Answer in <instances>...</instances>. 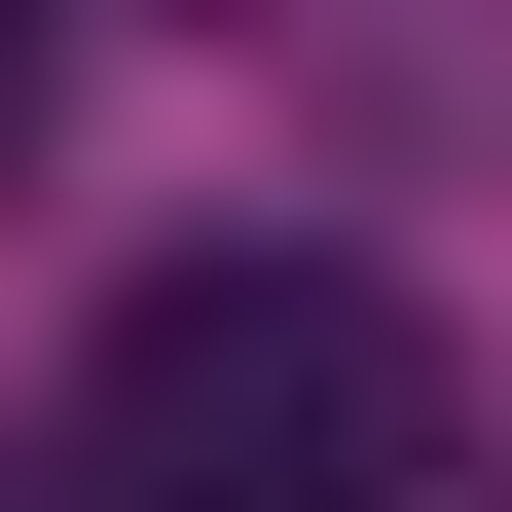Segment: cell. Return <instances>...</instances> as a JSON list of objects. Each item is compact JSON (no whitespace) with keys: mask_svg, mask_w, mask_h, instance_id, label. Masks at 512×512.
I'll list each match as a JSON object with an SVG mask.
<instances>
[{"mask_svg":"<svg viewBox=\"0 0 512 512\" xmlns=\"http://www.w3.org/2000/svg\"><path fill=\"white\" fill-rule=\"evenodd\" d=\"M439 476V330L366 256H147L74 366V512H403Z\"/></svg>","mask_w":512,"mask_h":512,"instance_id":"obj_1","label":"cell"},{"mask_svg":"<svg viewBox=\"0 0 512 512\" xmlns=\"http://www.w3.org/2000/svg\"><path fill=\"white\" fill-rule=\"evenodd\" d=\"M0 147H37V0H0Z\"/></svg>","mask_w":512,"mask_h":512,"instance_id":"obj_2","label":"cell"}]
</instances>
